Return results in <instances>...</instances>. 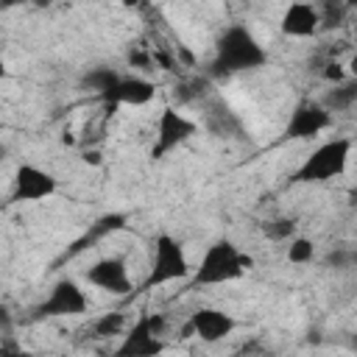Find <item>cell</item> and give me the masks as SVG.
<instances>
[{"label": "cell", "instance_id": "obj_7", "mask_svg": "<svg viewBox=\"0 0 357 357\" xmlns=\"http://www.w3.org/2000/svg\"><path fill=\"white\" fill-rule=\"evenodd\" d=\"M192 134H195V123L184 112L167 106L156 117V126H153V151L151 153L153 156H165L173 148H178L181 142H187Z\"/></svg>", "mask_w": 357, "mask_h": 357}, {"label": "cell", "instance_id": "obj_19", "mask_svg": "<svg viewBox=\"0 0 357 357\" xmlns=\"http://www.w3.org/2000/svg\"><path fill=\"white\" fill-rule=\"evenodd\" d=\"M3 156H6V148H3V145H0V159H3Z\"/></svg>", "mask_w": 357, "mask_h": 357}, {"label": "cell", "instance_id": "obj_13", "mask_svg": "<svg viewBox=\"0 0 357 357\" xmlns=\"http://www.w3.org/2000/svg\"><path fill=\"white\" fill-rule=\"evenodd\" d=\"M329 123H332V112L324 103H301L287 120V137L310 139V137H318Z\"/></svg>", "mask_w": 357, "mask_h": 357}, {"label": "cell", "instance_id": "obj_14", "mask_svg": "<svg viewBox=\"0 0 357 357\" xmlns=\"http://www.w3.org/2000/svg\"><path fill=\"white\" fill-rule=\"evenodd\" d=\"M126 326H128V318L120 310H112V312H103L92 321V335L95 337H114V335H123Z\"/></svg>", "mask_w": 357, "mask_h": 357}, {"label": "cell", "instance_id": "obj_17", "mask_svg": "<svg viewBox=\"0 0 357 357\" xmlns=\"http://www.w3.org/2000/svg\"><path fill=\"white\" fill-rule=\"evenodd\" d=\"M343 67H346V64L337 61V59H335V61H326V67H324V78H326V81H335V84L349 81V73H346Z\"/></svg>", "mask_w": 357, "mask_h": 357}, {"label": "cell", "instance_id": "obj_10", "mask_svg": "<svg viewBox=\"0 0 357 357\" xmlns=\"http://www.w3.org/2000/svg\"><path fill=\"white\" fill-rule=\"evenodd\" d=\"M279 31L290 39H310L321 31V17H318V8L315 3L310 0H293L282 17H279Z\"/></svg>", "mask_w": 357, "mask_h": 357}, {"label": "cell", "instance_id": "obj_3", "mask_svg": "<svg viewBox=\"0 0 357 357\" xmlns=\"http://www.w3.org/2000/svg\"><path fill=\"white\" fill-rule=\"evenodd\" d=\"M190 262L184 254V245L170 237V234H159L153 240V257H151V273H148V284H167L176 279H187L190 276Z\"/></svg>", "mask_w": 357, "mask_h": 357}, {"label": "cell", "instance_id": "obj_1", "mask_svg": "<svg viewBox=\"0 0 357 357\" xmlns=\"http://www.w3.org/2000/svg\"><path fill=\"white\" fill-rule=\"evenodd\" d=\"M251 268H254L251 254H243L231 240H215L212 245L204 248V254H201V259L195 265L192 279H195V284L215 287V284L237 282Z\"/></svg>", "mask_w": 357, "mask_h": 357}, {"label": "cell", "instance_id": "obj_16", "mask_svg": "<svg viewBox=\"0 0 357 357\" xmlns=\"http://www.w3.org/2000/svg\"><path fill=\"white\" fill-rule=\"evenodd\" d=\"M293 234H298V231H296V223L290 218H273L265 223V237L273 243H287Z\"/></svg>", "mask_w": 357, "mask_h": 357}, {"label": "cell", "instance_id": "obj_8", "mask_svg": "<svg viewBox=\"0 0 357 357\" xmlns=\"http://www.w3.org/2000/svg\"><path fill=\"white\" fill-rule=\"evenodd\" d=\"M84 279H86V284H92L103 293H112V296H126L134 287L128 262L123 257H100L98 262L89 265Z\"/></svg>", "mask_w": 357, "mask_h": 357}, {"label": "cell", "instance_id": "obj_6", "mask_svg": "<svg viewBox=\"0 0 357 357\" xmlns=\"http://www.w3.org/2000/svg\"><path fill=\"white\" fill-rule=\"evenodd\" d=\"M167 332V318L162 312H142L131 326H126V340L117 349L120 354H156L165 349L162 337Z\"/></svg>", "mask_w": 357, "mask_h": 357}, {"label": "cell", "instance_id": "obj_15", "mask_svg": "<svg viewBox=\"0 0 357 357\" xmlns=\"http://www.w3.org/2000/svg\"><path fill=\"white\" fill-rule=\"evenodd\" d=\"M315 259V243L304 234H293L287 240V262L293 265H310Z\"/></svg>", "mask_w": 357, "mask_h": 357}, {"label": "cell", "instance_id": "obj_2", "mask_svg": "<svg viewBox=\"0 0 357 357\" xmlns=\"http://www.w3.org/2000/svg\"><path fill=\"white\" fill-rule=\"evenodd\" d=\"M351 159V137H335L329 142H321L298 167V181H329L346 173Z\"/></svg>", "mask_w": 357, "mask_h": 357}, {"label": "cell", "instance_id": "obj_18", "mask_svg": "<svg viewBox=\"0 0 357 357\" xmlns=\"http://www.w3.org/2000/svg\"><path fill=\"white\" fill-rule=\"evenodd\" d=\"M0 78H6V61H3V56H0Z\"/></svg>", "mask_w": 357, "mask_h": 357}, {"label": "cell", "instance_id": "obj_5", "mask_svg": "<svg viewBox=\"0 0 357 357\" xmlns=\"http://www.w3.org/2000/svg\"><path fill=\"white\" fill-rule=\"evenodd\" d=\"M59 190V181L50 170L22 162L17 165L14 176H11V201L17 204H36V201H47L53 198Z\"/></svg>", "mask_w": 357, "mask_h": 357}, {"label": "cell", "instance_id": "obj_11", "mask_svg": "<svg viewBox=\"0 0 357 357\" xmlns=\"http://www.w3.org/2000/svg\"><path fill=\"white\" fill-rule=\"evenodd\" d=\"M103 95L112 100V106H148L156 98V84L142 75H117Z\"/></svg>", "mask_w": 357, "mask_h": 357}, {"label": "cell", "instance_id": "obj_4", "mask_svg": "<svg viewBox=\"0 0 357 357\" xmlns=\"http://www.w3.org/2000/svg\"><path fill=\"white\" fill-rule=\"evenodd\" d=\"M262 59H265L262 47L245 28H229L218 45V64H223L220 70H226V73L257 67Z\"/></svg>", "mask_w": 357, "mask_h": 357}, {"label": "cell", "instance_id": "obj_12", "mask_svg": "<svg viewBox=\"0 0 357 357\" xmlns=\"http://www.w3.org/2000/svg\"><path fill=\"white\" fill-rule=\"evenodd\" d=\"M89 307V298L86 293L70 282V279H61L59 284H53V290L47 293V298L42 301V315H81L86 312Z\"/></svg>", "mask_w": 357, "mask_h": 357}, {"label": "cell", "instance_id": "obj_9", "mask_svg": "<svg viewBox=\"0 0 357 357\" xmlns=\"http://www.w3.org/2000/svg\"><path fill=\"white\" fill-rule=\"evenodd\" d=\"M237 321L226 312V310H218V307H198L195 312H190L187 318V335L204 340V343H218L223 337H229L234 332Z\"/></svg>", "mask_w": 357, "mask_h": 357}]
</instances>
